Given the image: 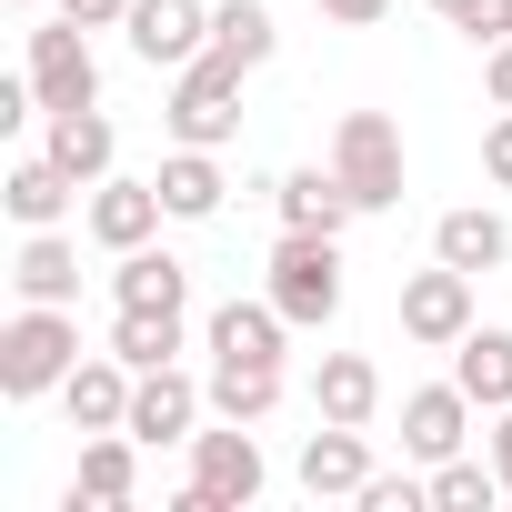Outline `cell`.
<instances>
[{
	"label": "cell",
	"mask_w": 512,
	"mask_h": 512,
	"mask_svg": "<svg viewBox=\"0 0 512 512\" xmlns=\"http://www.w3.org/2000/svg\"><path fill=\"white\" fill-rule=\"evenodd\" d=\"M71 362H81V322H71V302H21L11 322H0V392H11V402L61 392Z\"/></svg>",
	"instance_id": "1"
},
{
	"label": "cell",
	"mask_w": 512,
	"mask_h": 512,
	"mask_svg": "<svg viewBox=\"0 0 512 512\" xmlns=\"http://www.w3.org/2000/svg\"><path fill=\"white\" fill-rule=\"evenodd\" d=\"M161 131H171V141H191V151L241 141V61H231V51L181 61V71H171V101H161Z\"/></svg>",
	"instance_id": "2"
},
{
	"label": "cell",
	"mask_w": 512,
	"mask_h": 512,
	"mask_svg": "<svg viewBox=\"0 0 512 512\" xmlns=\"http://www.w3.org/2000/svg\"><path fill=\"white\" fill-rule=\"evenodd\" d=\"M262 482H272V462L251 442V422H221V432H191V482L171 512H251Z\"/></svg>",
	"instance_id": "3"
},
{
	"label": "cell",
	"mask_w": 512,
	"mask_h": 512,
	"mask_svg": "<svg viewBox=\"0 0 512 512\" xmlns=\"http://www.w3.org/2000/svg\"><path fill=\"white\" fill-rule=\"evenodd\" d=\"M262 292L282 302L292 332H322V322L342 312V241H332V231H282V241H272V282H262Z\"/></svg>",
	"instance_id": "4"
},
{
	"label": "cell",
	"mask_w": 512,
	"mask_h": 512,
	"mask_svg": "<svg viewBox=\"0 0 512 512\" xmlns=\"http://www.w3.org/2000/svg\"><path fill=\"white\" fill-rule=\"evenodd\" d=\"M332 171L362 211H402V121L392 111H342L332 121Z\"/></svg>",
	"instance_id": "5"
},
{
	"label": "cell",
	"mask_w": 512,
	"mask_h": 512,
	"mask_svg": "<svg viewBox=\"0 0 512 512\" xmlns=\"http://www.w3.org/2000/svg\"><path fill=\"white\" fill-rule=\"evenodd\" d=\"M21 71H31L41 111H91V101H101V61H91V31H81V21H41Z\"/></svg>",
	"instance_id": "6"
},
{
	"label": "cell",
	"mask_w": 512,
	"mask_h": 512,
	"mask_svg": "<svg viewBox=\"0 0 512 512\" xmlns=\"http://www.w3.org/2000/svg\"><path fill=\"white\" fill-rule=\"evenodd\" d=\"M121 41H131L141 71H181V61L211 51V0H131Z\"/></svg>",
	"instance_id": "7"
},
{
	"label": "cell",
	"mask_w": 512,
	"mask_h": 512,
	"mask_svg": "<svg viewBox=\"0 0 512 512\" xmlns=\"http://www.w3.org/2000/svg\"><path fill=\"white\" fill-rule=\"evenodd\" d=\"M201 412H211V382H191L181 362H161V372H141V382H131V442H141V452L191 442V432H201Z\"/></svg>",
	"instance_id": "8"
},
{
	"label": "cell",
	"mask_w": 512,
	"mask_h": 512,
	"mask_svg": "<svg viewBox=\"0 0 512 512\" xmlns=\"http://www.w3.org/2000/svg\"><path fill=\"white\" fill-rule=\"evenodd\" d=\"M171 221V201H161V181H91V201H81V231L101 241V251H141L151 231Z\"/></svg>",
	"instance_id": "9"
},
{
	"label": "cell",
	"mask_w": 512,
	"mask_h": 512,
	"mask_svg": "<svg viewBox=\"0 0 512 512\" xmlns=\"http://www.w3.org/2000/svg\"><path fill=\"white\" fill-rule=\"evenodd\" d=\"M402 332H412L422 352H452V342L472 332V272H452V262L412 272V282H402Z\"/></svg>",
	"instance_id": "10"
},
{
	"label": "cell",
	"mask_w": 512,
	"mask_h": 512,
	"mask_svg": "<svg viewBox=\"0 0 512 512\" xmlns=\"http://www.w3.org/2000/svg\"><path fill=\"white\" fill-rule=\"evenodd\" d=\"M131 362L121 352H81L71 362V382H61V412H71V432H131Z\"/></svg>",
	"instance_id": "11"
},
{
	"label": "cell",
	"mask_w": 512,
	"mask_h": 512,
	"mask_svg": "<svg viewBox=\"0 0 512 512\" xmlns=\"http://www.w3.org/2000/svg\"><path fill=\"white\" fill-rule=\"evenodd\" d=\"M472 392L462 382H422V392H402V452L412 462H452L462 442H472Z\"/></svg>",
	"instance_id": "12"
},
{
	"label": "cell",
	"mask_w": 512,
	"mask_h": 512,
	"mask_svg": "<svg viewBox=\"0 0 512 512\" xmlns=\"http://www.w3.org/2000/svg\"><path fill=\"white\" fill-rule=\"evenodd\" d=\"M141 492V442L131 432H91L81 442V472H71V492H61V512H121Z\"/></svg>",
	"instance_id": "13"
},
{
	"label": "cell",
	"mask_w": 512,
	"mask_h": 512,
	"mask_svg": "<svg viewBox=\"0 0 512 512\" xmlns=\"http://www.w3.org/2000/svg\"><path fill=\"white\" fill-rule=\"evenodd\" d=\"M41 151L91 191V181H111V161H121V131H111V111L91 101V111H41Z\"/></svg>",
	"instance_id": "14"
},
{
	"label": "cell",
	"mask_w": 512,
	"mask_h": 512,
	"mask_svg": "<svg viewBox=\"0 0 512 512\" xmlns=\"http://www.w3.org/2000/svg\"><path fill=\"white\" fill-rule=\"evenodd\" d=\"M272 211H282V231H332V241L362 221V201L342 191V171H332V161H312V171H282V181H272Z\"/></svg>",
	"instance_id": "15"
},
{
	"label": "cell",
	"mask_w": 512,
	"mask_h": 512,
	"mask_svg": "<svg viewBox=\"0 0 512 512\" xmlns=\"http://www.w3.org/2000/svg\"><path fill=\"white\" fill-rule=\"evenodd\" d=\"M372 482V442H362V422H322L312 442H302V492L312 502H352Z\"/></svg>",
	"instance_id": "16"
},
{
	"label": "cell",
	"mask_w": 512,
	"mask_h": 512,
	"mask_svg": "<svg viewBox=\"0 0 512 512\" xmlns=\"http://www.w3.org/2000/svg\"><path fill=\"white\" fill-rule=\"evenodd\" d=\"M432 262H452V272H472V282H482V272H502V262H512V221H502V211H482V201L442 211V221H432Z\"/></svg>",
	"instance_id": "17"
},
{
	"label": "cell",
	"mask_w": 512,
	"mask_h": 512,
	"mask_svg": "<svg viewBox=\"0 0 512 512\" xmlns=\"http://www.w3.org/2000/svg\"><path fill=\"white\" fill-rule=\"evenodd\" d=\"M111 312H191V272L171 251H111Z\"/></svg>",
	"instance_id": "18"
},
{
	"label": "cell",
	"mask_w": 512,
	"mask_h": 512,
	"mask_svg": "<svg viewBox=\"0 0 512 512\" xmlns=\"http://www.w3.org/2000/svg\"><path fill=\"white\" fill-rule=\"evenodd\" d=\"M201 342H211V362H282L292 322H282V302L262 292V302H221V312L201 322Z\"/></svg>",
	"instance_id": "19"
},
{
	"label": "cell",
	"mask_w": 512,
	"mask_h": 512,
	"mask_svg": "<svg viewBox=\"0 0 512 512\" xmlns=\"http://www.w3.org/2000/svg\"><path fill=\"white\" fill-rule=\"evenodd\" d=\"M11 292H21V302H81V241H71V231H21Z\"/></svg>",
	"instance_id": "20"
},
{
	"label": "cell",
	"mask_w": 512,
	"mask_h": 512,
	"mask_svg": "<svg viewBox=\"0 0 512 512\" xmlns=\"http://www.w3.org/2000/svg\"><path fill=\"white\" fill-rule=\"evenodd\" d=\"M0 201H11V221H21V231H61V221H71V201H81V181H71L51 151H31V161H11Z\"/></svg>",
	"instance_id": "21"
},
{
	"label": "cell",
	"mask_w": 512,
	"mask_h": 512,
	"mask_svg": "<svg viewBox=\"0 0 512 512\" xmlns=\"http://www.w3.org/2000/svg\"><path fill=\"white\" fill-rule=\"evenodd\" d=\"M312 412H322V422H372V412H382V372H372V352H322V372H312Z\"/></svg>",
	"instance_id": "22"
},
{
	"label": "cell",
	"mask_w": 512,
	"mask_h": 512,
	"mask_svg": "<svg viewBox=\"0 0 512 512\" xmlns=\"http://www.w3.org/2000/svg\"><path fill=\"white\" fill-rule=\"evenodd\" d=\"M452 382H462L482 412H502V402H512V332H502V322H472V332L452 342Z\"/></svg>",
	"instance_id": "23"
},
{
	"label": "cell",
	"mask_w": 512,
	"mask_h": 512,
	"mask_svg": "<svg viewBox=\"0 0 512 512\" xmlns=\"http://www.w3.org/2000/svg\"><path fill=\"white\" fill-rule=\"evenodd\" d=\"M151 181H161L171 221H211V211H221V191H231V181H221V151H191V141H171V161H161Z\"/></svg>",
	"instance_id": "24"
},
{
	"label": "cell",
	"mask_w": 512,
	"mask_h": 512,
	"mask_svg": "<svg viewBox=\"0 0 512 512\" xmlns=\"http://www.w3.org/2000/svg\"><path fill=\"white\" fill-rule=\"evenodd\" d=\"M181 342H191V312H111V352H121L131 372L181 362Z\"/></svg>",
	"instance_id": "25"
},
{
	"label": "cell",
	"mask_w": 512,
	"mask_h": 512,
	"mask_svg": "<svg viewBox=\"0 0 512 512\" xmlns=\"http://www.w3.org/2000/svg\"><path fill=\"white\" fill-rule=\"evenodd\" d=\"M282 402V362H211V412L221 422H272Z\"/></svg>",
	"instance_id": "26"
},
{
	"label": "cell",
	"mask_w": 512,
	"mask_h": 512,
	"mask_svg": "<svg viewBox=\"0 0 512 512\" xmlns=\"http://www.w3.org/2000/svg\"><path fill=\"white\" fill-rule=\"evenodd\" d=\"M272 41H282L272 0H211V51H231L241 71H262V61H272Z\"/></svg>",
	"instance_id": "27"
},
{
	"label": "cell",
	"mask_w": 512,
	"mask_h": 512,
	"mask_svg": "<svg viewBox=\"0 0 512 512\" xmlns=\"http://www.w3.org/2000/svg\"><path fill=\"white\" fill-rule=\"evenodd\" d=\"M492 502H502V472L492 462H472V452L432 462V512H492Z\"/></svg>",
	"instance_id": "28"
},
{
	"label": "cell",
	"mask_w": 512,
	"mask_h": 512,
	"mask_svg": "<svg viewBox=\"0 0 512 512\" xmlns=\"http://www.w3.org/2000/svg\"><path fill=\"white\" fill-rule=\"evenodd\" d=\"M352 502L362 512H432V472H372Z\"/></svg>",
	"instance_id": "29"
},
{
	"label": "cell",
	"mask_w": 512,
	"mask_h": 512,
	"mask_svg": "<svg viewBox=\"0 0 512 512\" xmlns=\"http://www.w3.org/2000/svg\"><path fill=\"white\" fill-rule=\"evenodd\" d=\"M482 181L512 191V111H492V131H482Z\"/></svg>",
	"instance_id": "30"
},
{
	"label": "cell",
	"mask_w": 512,
	"mask_h": 512,
	"mask_svg": "<svg viewBox=\"0 0 512 512\" xmlns=\"http://www.w3.org/2000/svg\"><path fill=\"white\" fill-rule=\"evenodd\" d=\"M462 41H512V0H472V11H462Z\"/></svg>",
	"instance_id": "31"
},
{
	"label": "cell",
	"mask_w": 512,
	"mask_h": 512,
	"mask_svg": "<svg viewBox=\"0 0 512 512\" xmlns=\"http://www.w3.org/2000/svg\"><path fill=\"white\" fill-rule=\"evenodd\" d=\"M61 21H81V31H121L131 0H61Z\"/></svg>",
	"instance_id": "32"
},
{
	"label": "cell",
	"mask_w": 512,
	"mask_h": 512,
	"mask_svg": "<svg viewBox=\"0 0 512 512\" xmlns=\"http://www.w3.org/2000/svg\"><path fill=\"white\" fill-rule=\"evenodd\" d=\"M482 91H492V111H512V41L482 51Z\"/></svg>",
	"instance_id": "33"
},
{
	"label": "cell",
	"mask_w": 512,
	"mask_h": 512,
	"mask_svg": "<svg viewBox=\"0 0 512 512\" xmlns=\"http://www.w3.org/2000/svg\"><path fill=\"white\" fill-rule=\"evenodd\" d=\"M382 11H392V0H322V21H342V31H372Z\"/></svg>",
	"instance_id": "34"
},
{
	"label": "cell",
	"mask_w": 512,
	"mask_h": 512,
	"mask_svg": "<svg viewBox=\"0 0 512 512\" xmlns=\"http://www.w3.org/2000/svg\"><path fill=\"white\" fill-rule=\"evenodd\" d=\"M492 472H502V492H512V402L492 412Z\"/></svg>",
	"instance_id": "35"
},
{
	"label": "cell",
	"mask_w": 512,
	"mask_h": 512,
	"mask_svg": "<svg viewBox=\"0 0 512 512\" xmlns=\"http://www.w3.org/2000/svg\"><path fill=\"white\" fill-rule=\"evenodd\" d=\"M432 11H442V21H452V31H462V11H472V0H432Z\"/></svg>",
	"instance_id": "36"
},
{
	"label": "cell",
	"mask_w": 512,
	"mask_h": 512,
	"mask_svg": "<svg viewBox=\"0 0 512 512\" xmlns=\"http://www.w3.org/2000/svg\"><path fill=\"white\" fill-rule=\"evenodd\" d=\"M11 11H41V0H11Z\"/></svg>",
	"instance_id": "37"
}]
</instances>
